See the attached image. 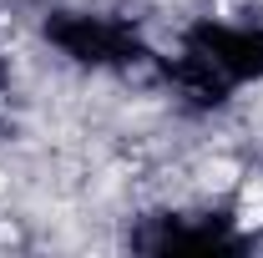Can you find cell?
Wrapping results in <instances>:
<instances>
[{"mask_svg":"<svg viewBox=\"0 0 263 258\" xmlns=\"http://www.w3.org/2000/svg\"><path fill=\"white\" fill-rule=\"evenodd\" d=\"M0 188H5V177H0Z\"/></svg>","mask_w":263,"mask_h":258,"instance_id":"cell-1","label":"cell"}]
</instances>
